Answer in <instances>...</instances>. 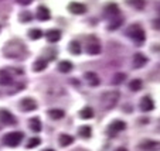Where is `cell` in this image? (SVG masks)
Segmentation results:
<instances>
[{
    "instance_id": "1",
    "label": "cell",
    "mask_w": 160,
    "mask_h": 151,
    "mask_svg": "<svg viewBox=\"0 0 160 151\" xmlns=\"http://www.w3.org/2000/svg\"><path fill=\"white\" fill-rule=\"evenodd\" d=\"M26 45L24 42L20 41V40H10L3 48V54L4 57L7 58H17V59H21V58L26 55Z\"/></svg>"
},
{
    "instance_id": "2",
    "label": "cell",
    "mask_w": 160,
    "mask_h": 151,
    "mask_svg": "<svg viewBox=\"0 0 160 151\" xmlns=\"http://www.w3.org/2000/svg\"><path fill=\"white\" fill-rule=\"evenodd\" d=\"M119 97H121V95H119L118 91L105 92V93L102 95V97H101V105H102V107L105 110H111L116 106Z\"/></svg>"
},
{
    "instance_id": "3",
    "label": "cell",
    "mask_w": 160,
    "mask_h": 151,
    "mask_svg": "<svg viewBox=\"0 0 160 151\" xmlns=\"http://www.w3.org/2000/svg\"><path fill=\"white\" fill-rule=\"evenodd\" d=\"M126 34L133 40V41L139 42V44L145 41V38H146L145 30H143L139 24H133L132 27H129V28H128V31H126Z\"/></svg>"
},
{
    "instance_id": "4",
    "label": "cell",
    "mask_w": 160,
    "mask_h": 151,
    "mask_svg": "<svg viewBox=\"0 0 160 151\" xmlns=\"http://www.w3.org/2000/svg\"><path fill=\"white\" fill-rule=\"evenodd\" d=\"M23 137L24 136H23V133H20V131H12V133L4 136L3 143L6 145H9V147H17V145L21 143Z\"/></svg>"
},
{
    "instance_id": "5",
    "label": "cell",
    "mask_w": 160,
    "mask_h": 151,
    "mask_svg": "<svg viewBox=\"0 0 160 151\" xmlns=\"http://www.w3.org/2000/svg\"><path fill=\"white\" fill-rule=\"evenodd\" d=\"M20 109L23 110V112H31V110H36L37 109V103L34 99H31V97H24V99L20 102Z\"/></svg>"
},
{
    "instance_id": "6",
    "label": "cell",
    "mask_w": 160,
    "mask_h": 151,
    "mask_svg": "<svg viewBox=\"0 0 160 151\" xmlns=\"http://www.w3.org/2000/svg\"><path fill=\"white\" fill-rule=\"evenodd\" d=\"M68 12L72 13V14H84L87 12V6L82 3H78V2H71L68 4Z\"/></svg>"
},
{
    "instance_id": "7",
    "label": "cell",
    "mask_w": 160,
    "mask_h": 151,
    "mask_svg": "<svg viewBox=\"0 0 160 151\" xmlns=\"http://www.w3.org/2000/svg\"><path fill=\"white\" fill-rule=\"evenodd\" d=\"M0 123L3 124H14L16 119L9 110H0Z\"/></svg>"
},
{
    "instance_id": "8",
    "label": "cell",
    "mask_w": 160,
    "mask_h": 151,
    "mask_svg": "<svg viewBox=\"0 0 160 151\" xmlns=\"http://www.w3.org/2000/svg\"><path fill=\"white\" fill-rule=\"evenodd\" d=\"M50 17H51L50 10L45 6H38V9H37V18L40 21H47V20H50Z\"/></svg>"
},
{
    "instance_id": "9",
    "label": "cell",
    "mask_w": 160,
    "mask_h": 151,
    "mask_svg": "<svg viewBox=\"0 0 160 151\" xmlns=\"http://www.w3.org/2000/svg\"><path fill=\"white\" fill-rule=\"evenodd\" d=\"M146 62H148V58L143 54H136L135 57H133V68H136V69L145 67Z\"/></svg>"
},
{
    "instance_id": "10",
    "label": "cell",
    "mask_w": 160,
    "mask_h": 151,
    "mask_svg": "<svg viewBox=\"0 0 160 151\" xmlns=\"http://www.w3.org/2000/svg\"><path fill=\"white\" fill-rule=\"evenodd\" d=\"M84 76H85V79L88 81V83H89L91 86H98V85L101 83L99 76H98L95 72H87Z\"/></svg>"
},
{
    "instance_id": "11",
    "label": "cell",
    "mask_w": 160,
    "mask_h": 151,
    "mask_svg": "<svg viewBox=\"0 0 160 151\" xmlns=\"http://www.w3.org/2000/svg\"><path fill=\"white\" fill-rule=\"evenodd\" d=\"M140 109L143 110V112H150V110L154 109V103L153 100L150 99V97H143L142 99V103H140Z\"/></svg>"
},
{
    "instance_id": "12",
    "label": "cell",
    "mask_w": 160,
    "mask_h": 151,
    "mask_svg": "<svg viewBox=\"0 0 160 151\" xmlns=\"http://www.w3.org/2000/svg\"><path fill=\"white\" fill-rule=\"evenodd\" d=\"M105 14H106V16H111V17H118V14H119V7H118V4L109 3L108 6L105 7Z\"/></svg>"
},
{
    "instance_id": "13",
    "label": "cell",
    "mask_w": 160,
    "mask_h": 151,
    "mask_svg": "<svg viewBox=\"0 0 160 151\" xmlns=\"http://www.w3.org/2000/svg\"><path fill=\"white\" fill-rule=\"evenodd\" d=\"M47 40L48 42H58L61 40V31L60 30H50L47 33Z\"/></svg>"
},
{
    "instance_id": "14",
    "label": "cell",
    "mask_w": 160,
    "mask_h": 151,
    "mask_svg": "<svg viewBox=\"0 0 160 151\" xmlns=\"http://www.w3.org/2000/svg\"><path fill=\"white\" fill-rule=\"evenodd\" d=\"M58 141H60L61 147H68V145H71L74 143V137H71L70 134H61Z\"/></svg>"
},
{
    "instance_id": "15",
    "label": "cell",
    "mask_w": 160,
    "mask_h": 151,
    "mask_svg": "<svg viewBox=\"0 0 160 151\" xmlns=\"http://www.w3.org/2000/svg\"><path fill=\"white\" fill-rule=\"evenodd\" d=\"M45 68H47V61L42 59V58H38V59L33 64V69L36 71V72H41Z\"/></svg>"
},
{
    "instance_id": "16",
    "label": "cell",
    "mask_w": 160,
    "mask_h": 151,
    "mask_svg": "<svg viewBox=\"0 0 160 151\" xmlns=\"http://www.w3.org/2000/svg\"><path fill=\"white\" fill-rule=\"evenodd\" d=\"M71 69H72V64H71L70 61H61V62L58 64V71H60V72L68 73Z\"/></svg>"
},
{
    "instance_id": "17",
    "label": "cell",
    "mask_w": 160,
    "mask_h": 151,
    "mask_svg": "<svg viewBox=\"0 0 160 151\" xmlns=\"http://www.w3.org/2000/svg\"><path fill=\"white\" fill-rule=\"evenodd\" d=\"M28 124H30V129H31L33 131H36V133L41 131V121H40V119H38V117H33V119H30Z\"/></svg>"
},
{
    "instance_id": "18",
    "label": "cell",
    "mask_w": 160,
    "mask_h": 151,
    "mask_svg": "<svg viewBox=\"0 0 160 151\" xmlns=\"http://www.w3.org/2000/svg\"><path fill=\"white\" fill-rule=\"evenodd\" d=\"M13 82L12 76L9 75V72L7 71H0V85H10Z\"/></svg>"
},
{
    "instance_id": "19",
    "label": "cell",
    "mask_w": 160,
    "mask_h": 151,
    "mask_svg": "<svg viewBox=\"0 0 160 151\" xmlns=\"http://www.w3.org/2000/svg\"><path fill=\"white\" fill-rule=\"evenodd\" d=\"M87 51H88V54H91V55H97V54H99V52H101V45L98 44V42L88 44Z\"/></svg>"
},
{
    "instance_id": "20",
    "label": "cell",
    "mask_w": 160,
    "mask_h": 151,
    "mask_svg": "<svg viewBox=\"0 0 160 151\" xmlns=\"http://www.w3.org/2000/svg\"><path fill=\"white\" fill-rule=\"evenodd\" d=\"M48 115L51 119H54V120H58V119H62L64 115H65V112L61 109H51L48 110Z\"/></svg>"
},
{
    "instance_id": "21",
    "label": "cell",
    "mask_w": 160,
    "mask_h": 151,
    "mask_svg": "<svg viewBox=\"0 0 160 151\" xmlns=\"http://www.w3.org/2000/svg\"><path fill=\"white\" fill-rule=\"evenodd\" d=\"M125 127H126V123H125V121L115 120L111 124V130L112 131H121V130H125Z\"/></svg>"
},
{
    "instance_id": "22",
    "label": "cell",
    "mask_w": 160,
    "mask_h": 151,
    "mask_svg": "<svg viewBox=\"0 0 160 151\" xmlns=\"http://www.w3.org/2000/svg\"><path fill=\"white\" fill-rule=\"evenodd\" d=\"M68 50H70V52L71 54H74V55L81 54V47H79L78 41H71L70 45H68Z\"/></svg>"
},
{
    "instance_id": "23",
    "label": "cell",
    "mask_w": 160,
    "mask_h": 151,
    "mask_svg": "<svg viewBox=\"0 0 160 151\" xmlns=\"http://www.w3.org/2000/svg\"><path fill=\"white\" fill-rule=\"evenodd\" d=\"M79 116H81V119H92L94 117V110H92V107L87 106L79 112Z\"/></svg>"
},
{
    "instance_id": "24",
    "label": "cell",
    "mask_w": 160,
    "mask_h": 151,
    "mask_svg": "<svg viewBox=\"0 0 160 151\" xmlns=\"http://www.w3.org/2000/svg\"><path fill=\"white\" fill-rule=\"evenodd\" d=\"M128 3H129L130 6H133L135 9L142 10V9H145V6H146V0H128Z\"/></svg>"
},
{
    "instance_id": "25",
    "label": "cell",
    "mask_w": 160,
    "mask_h": 151,
    "mask_svg": "<svg viewBox=\"0 0 160 151\" xmlns=\"http://www.w3.org/2000/svg\"><path fill=\"white\" fill-rule=\"evenodd\" d=\"M129 89L133 92L140 91V89H142V81H140V79H133V81L129 83Z\"/></svg>"
},
{
    "instance_id": "26",
    "label": "cell",
    "mask_w": 160,
    "mask_h": 151,
    "mask_svg": "<svg viewBox=\"0 0 160 151\" xmlns=\"http://www.w3.org/2000/svg\"><path fill=\"white\" fill-rule=\"evenodd\" d=\"M79 136L84 137V139H88V137H91V134H92V130H91L89 126H82L79 127Z\"/></svg>"
},
{
    "instance_id": "27",
    "label": "cell",
    "mask_w": 160,
    "mask_h": 151,
    "mask_svg": "<svg viewBox=\"0 0 160 151\" xmlns=\"http://www.w3.org/2000/svg\"><path fill=\"white\" fill-rule=\"evenodd\" d=\"M28 37L31 40H40L42 37V31L40 28H33V30L28 31Z\"/></svg>"
},
{
    "instance_id": "28",
    "label": "cell",
    "mask_w": 160,
    "mask_h": 151,
    "mask_svg": "<svg viewBox=\"0 0 160 151\" xmlns=\"http://www.w3.org/2000/svg\"><path fill=\"white\" fill-rule=\"evenodd\" d=\"M122 18L121 17H116V18H113V20L109 23V26H108V30H116V28L119 27V26L122 24Z\"/></svg>"
},
{
    "instance_id": "29",
    "label": "cell",
    "mask_w": 160,
    "mask_h": 151,
    "mask_svg": "<svg viewBox=\"0 0 160 151\" xmlns=\"http://www.w3.org/2000/svg\"><path fill=\"white\" fill-rule=\"evenodd\" d=\"M157 147H159V143H154V141H146L142 144V148H145V150H157Z\"/></svg>"
},
{
    "instance_id": "30",
    "label": "cell",
    "mask_w": 160,
    "mask_h": 151,
    "mask_svg": "<svg viewBox=\"0 0 160 151\" xmlns=\"http://www.w3.org/2000/svg\"><path fill=\"white\" fill-rule=\"evenodd\" d=\"M40 143H41V140H40L38 137H31V139L28 140V143H27V148L37 147V145H40Z\"/></svg>"
},
{
    "instance_id": "31",
    "label": "cell",
    "mask_w": 160,
    "mask_h": 151,
    "mask_svg": "<svg viewBox=\"0 0 160 151\" xmlns=\"http://www.w3.org/2000/svg\"><path fill=\"white\" fill-rule=\"evenodd\" d=\"M18 18H20L21 23H27V21H30L33 18V16H31L30 12H23V13H20V17Z\"/></svg>"
},
{
    "instance_id": "32",
    "label": "cell",
    "mask_w": 160,
    "mask_h": 151,
    "mask_svg": "<svg viewBox=\"0 0 160 151\" xmlns=\"http://www.w3.org/2000/svg\"><path fill=\"white\" fill-rule=\"evenodd\" d=\"M125 78H126V75H125V73H122V72L116 73V75H115V78H113V83H115V85H119L122 81H123Z\"/></svg>"
},
{
    "instance_id": "33",
    "label": "cell",
    "mask_w": 160,
    "mask_h": 151,
    "mask_svg": "<svg viewBox=\"0 0 160 151\" xmlns=\"http://www.w3.org/2000/svg\"><path fill=\"white\" fill-rule=\"evenodd\" d=\"M17 3L21 6H28V4L33 3V0H17Z\"/></svg>"
},
{
    "instance_id": "34",
    "label": "cell",
    "mask_w": 160,
    "mask_h": 151,
    "mask_svg": "<svg viewBox=\"0 0 160 151\" xmlns=\"http://www.w3.org/2000/svg\"><path fill=\"white\" fill-rule=\"evenodd\" d=\"M153 27L156 28V30H160V18H156V20L153 21Z\"/></svg>"
},
{
    "instance_id": "35",
    "label": "cell",
    "mask_w": 160,
    "mask_h": 151,
    "mask_svg": "<svg viewBox=\"0 0 160 151\" xmlns=\"http://www.w3.org/2000/svg\"><path fill=\"white\" fill-rule=\"evenodd\" d=\"M115 151H128V150H126V148H123V147H121V148H116Z\"/></svg>"
},
{
    "instance_id": "36",
    "label": "cell",
    "mask_w": 160,
    "mask_h": 151,
    "mask_svg": "<svg viewBox=\"0 0 160 151\" xmlns=\"http://www.w3.org/2000/svg\"><path fill=\"white\" fill-rule=\"evenodd\" d=\"M44 151H54L52 148H47V150H44Z\"/></svg>"
}]
</instances>
